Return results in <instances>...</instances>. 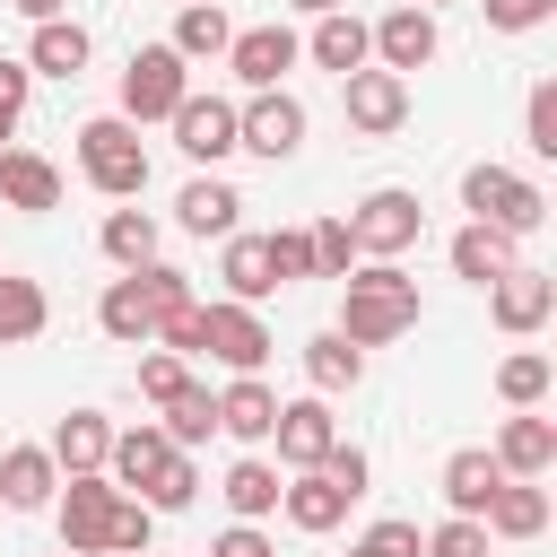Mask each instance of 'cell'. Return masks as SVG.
I'll use <instances>...</instances> for the list:
<instances>
[{"instance_id":"1","label":"cell","mask_w":557,"mask_h":557,"mask_svg":"<svg viewBox=\"0 0 557 557\" xmlns=\"http://www.w3.org/2000/svg\"><path fill=\"white\" fill-rule=\"evenodd\" d=\"M348 348H383L400 331H418V278L400 261H357L339 278V322H331Z\"/></svg>"},{"instance_id":"2","label":"cell","mask_w":557,"mask_h":557,"mask_svg":"<svg viewBox=\"0 0 557 557\" xmlns=\"http://www.w3.org/2000/svg\"><path fill=\"white\" fill-rule=\"evenodd\" d=\"M461 209H470V226H496V235H540V218H548V191L531 183V174H513V165H470L461 174Z\"/></svg>"},{"instance_id":"3","label":"cell","mask_w":557,"mask_h":557,"mask_svg":"<svg viewBox=\"0 0 557 557\" xmlns=\"http://www.w3.org/2000/svg\"><path fill=\"white\" fill-rule=\"evenodd\" d=\"M78 174H87L104 200H139V191H148V148H139V131H131L122 113L78 122Z\"/></svg>"},{"instance_id":"4","label":"cell","mask_w":557,"mask_h":557,"mask_svg":"<svg viewBox=\"0 0 557 557\" xmlns=\"http://www.w3.org/2000/svg\"><path fill=\"white\" fill-rule=\"evenodd\" d=\"M52 513H61V548H70V557H113V513H122V487H113L104 470L61 479Z\"/></svg>"},{"instance_id":"5","label":"cell","mask_w":557,"mask_h":557,"mask_svg":"<svg viewBox=\"0 0 557 557\" xmlns=\"http://www.w3.org/2000/svg\"><path fill=\"white\" fill-rule=\"evenodd\" d=\"M348 235H357V261H400V252L426 235V209H418V191L383 183V191H366V200L348 209Z\"/></svg>"},{"instance_id":"6","label":"cell","mask_w":557,"mask_h":557,"mask_svg":"<svg viewBox=\"0 0 557 557\" xmlns=\"http://www.w3.org/2000/svg\"><path fill=\"white\" fill-rule=\"evenodd\" d=\"M183 96H191V70L174 61V44H139L131 70H122V122H131V131H139V122H165Z\"/></svg>"},{"instance_id":"7","label":"cell","mask_w":557,"mask_h":557,"mask_svg":"<svg viewBox=\"0 0 557 557\" xmlns=\"http://www.w3.org/2000/svg\"><path fill=\"white\" fill-rule=\"evenodd\" d=\"M270 348H278V339H270L261 305H226V296H218V305H200V357H218L226 374H261V366H270Z\"/></svg>"},{"instance_id":"8","label":"cell","mask_w":557,"mask_h":557,"mask_svg":"<svg viewBox=\"0 0 557 557\" xmlns=\"http://www.w3.org/2000/svg\"><path fill=\"white\" fill-rule=\"evenodd\" d=\"M235 148H252V157H296L305 148V104L287 96V87H261L252 104H235Z\"/></svg>"},{"instance_id":"9","label":"cell","mask_w":557,"mask_h":557,"mask_svg":"<svg viewBox=\"0 0 557 557\" xmlns=\"http://www.w3.org/2000/svg\"><path fill=\"white\" fill-rule=\"evenodd\" d=\"M366 44H374V70L409 78V70H426V61H435V44H444V35H435V17H426V9H409V0H400V9H383V17L366 26Z\"/></svg>"},{"instance_id":"10","label":"cell","mask_w":557,"mask_h":557,"mask_svg":"<svg viewBox=\"0 0 557 557\" xmlns=\"http://www.w3.org/2000/svg\"><path fill=\"white\" fill-rule=\"evenodd\" d=\"M296 61H305V35H287L278 17H270V26H235V44H226V70H235L252 96H261V87H278Z\"/></svg>"},{"instance_id":"11","label":"cell","mask_w":557,"mask_h":557,"mask_svg":"<svg viewBox=\"0 0 557 557\" xmlns=\"http://www.w3.org/2000/svg\"><path fill=\"white\" fill-rule=\"evenodd\" d=\"M165 122H174V148H183L191 165H226V157H235V104H226V96H200V87H191Z\"/></svg>"},{"instance_id":"12","label":"cell","mask_w":557,"mask_h":557,"mask_svg":"<svg viewBox=\"0 0 557 557\" xmlns=\"http://www.w3.org/2000/svg\"><path fill=\"white\" fill-rule=\"evenodd\" d=\"M487 313H496V331H513V339H531L548 313H557V278L548 270H531V261H513L496 287H487Z\"/></svg>"},{"instance_id":"13","label":"cell","mask_w":557,"mask_h":557,"mask_svg":"<svg viewBox=\"0 0 557 557\" xmlns=\"http://www.w3.org/2000/svg\"><path fill=\"white\" fill-rule=\"evenodd\" d=\"M270 444H278V461L287 470H313L331 444H339V418H331V400H278V426H270Z\"/></svg>"},{"instance_id":"14","label":"cell","mask_w":557,"mask_h":557,"mask_svg":"<svg viewBox=\"0 0 557 557\" xmlns=\"http://www.w3.org/2000/svg\"><path fill=\"white\" fill-rule=\"evenodd\" d=\"M348 87V122L366 131V139H383V131H400L409 122V78H392V70H357V78H339Z\"/></svg>"},{"instance_id":"15","label":"cell","mask_w":557,"mask_h":557,"mask_svg":"<svg viewBox=\"0 0 557 557\" xmlns=\"http://www.w3.org/2000/svg\"><path fill=\"white\" fill-rule=\"evenodd\" d=\"M96 322H104V339H122V348H148L165 313H157V296H148V278H139V270H122V278H113V287L96 296Z\"/></svg>"},{"instance_id":"16","label":"cell","mask_w":557,"mask_h":557,"mask_svg":"<svg viewBox=\"0 0 557 557\" xmlns=\"http://www.w3.org/2000/svg\"><path fill=\"white\" fill-rule=\"evenodd\" d=\"M174 461V444L157 435V418H139V426H113V453H104V479L122 487V496H139L157 470Z\"/></svg>"},{"instance_id":"17","label":"cell","mask_w":557,"mask_h":557,"mask_svg":"<svg viewBox=\"0 0 557 557\" xmlns=\"http://www.w3.org/2000/svg\"><path fill=\"white\" fill-rule=\"evenodd\" d=\"M348 505H357V496H348V487H331L322 470H287V487H278V513H287L296 531H313V540H322V531H339V522H348Z\"/></svg>"},{"instance_id":"18","label":"cell","mask_w":557,"mask_h":557,"mask_svg":"<svg viewBox=\"0 0 557 557\" xmlns=\"http://www.w3.org/2000/svg\"><path fill=\"white\" fill-rule=\"evenodd\" d=\"M0 209H26V218L61 209V165L35 148H0Z\"/></svg>"},{"instance_id":"19","label":"cell","mask_w":557,"mask_h":557,"mask_svg":"<svg viewBox=\"0 0 557 557\" xmlns=\"http://www.w3.org/2000/svg\"><path fill=\"white\" fill-rule=\"evenodd\" d=\"M270 426H278V392H270L261 374H235V383L218 392V435H235V444H270Z\"/></svg>"},{"instance_id":"20","label":"cell","mask_w":557,"mask_h":557,"mask_svg":"<svg viewBox=\"0 0 557 557\" xmlns=\"http://www.w3.org/2000/svg\"><path fill=\"white\" fill-rule=\"evenodd\" d=\"M44 453H52V470H61V479L104 470V453H113V418H104V409H70V418L52 426V444H44Z\"/></svg>"},{"instance_id":"21","label":"cell","mask_w":557,"mask_h":557,"mask_svg":"<svg viewBox=\"0 0 557 557\" xmlns=\"http://www.w3.org/2000/svg\"><path fill=\"white\" fill-rule=\"evenodd\" d=\"M479 531H487V540H540V531H548V487H540V479H505V487L487 496Z\"/></svg>"},{"instance_id":"22","label":"cell","mask_w":557,"mask_h":557,"mask_svg":"<svg viewBox=\"0 0 557 557\" xmlns=\"http://www.w3.org/2000/svg\"><path fill=\"white\" fill-rule=\"evenodd\" d=\"M52 487H61V470H52L44 444H9V453H0V505H9V513H44Z\"/></svg>"},{"instance_id":"23","label":"cell","mask_w":557,"mask_h":557,"mask_svg":"<svg viewBox=\"0 0 557 557\" xmlns=\"http://www.w3.org/2000/svg\"><path fill=\"white\" fill-rule=\"evenodd\" d=\"M548 461H557V426L531 418V409H513L505 435H496V470L505 479H548Z\"/></svg>"},{"instance_id":"24","label":"cell","mask_w":557,"mask_h":557,"mask_svg":"<svg viewBox=\"0 0 557 557\" xmlns=\"http://www.w3.org/2000/svg\"><path fill=\"white\" fill-rule=\"evenodd\" d=\"M496 487H505V470H496V453H487V444H461V453L444 461V505H453V513H470V522H479Z\"/></svg>"},{"instance_id":"25","label":"cell","mask_w":557,"mask_h":557,"mask_svg":"<svg viewBox=\"0 0 557 557\" xmlns=\"http://www.w3.org/2000/svg\"><path fill=\"white\" fill-rule=\"evenodd\" d=\"M165 44H174V61H183V70H191V61H218V52L235 44V17H226L218 0H183V17H174V35H165Z\"/></svg>"},{"instance_id":"26","label":"cell","mask_w":557,"mask_h":557,"mask_svg":"<svg viewBox=\"0 0 557 557\" xmlns=\"http://www.w3.org/2000/svg\"><path fill=\"white\" fill-rule=\"evenodd\" d=\"M305 52H313L322 70H339V78H357V70L374 61V44H366V17H348V9H331V17H313V35H305Z\"/></svg>"},{"instance_id":"27","label":"cell","mask_w":557,"mask_h":557,"mask_svg":"<svg viewBox=\"0 0 557 557\" xmlns=\"http://www.w3.org/2000/svg\"><path fill=\"white\" fill-rule=\"evenodd\" d=\"M218 278H226V305H261V296H278V270H270V244H261V235H226Z\"/></svg>"},{"instance_id":"28","label":"cell","mask_w":557,"mask_h":557,"mask_svg":"<svg viewBox=\"0 0 557 557\" xmlns=\"http://www.w3.org/2000/svg\"><path fill=\"white\" fill-rule=\"evenodd\" d=\"M305 383H313V400L357 392V383H366V348H348L339 331H313V339H305Z\"/></svg>"},{"instance_id":"29","label":"cell","mask_w":557,"mask_h":557,"mask_svg":"<svg viewBox=\"0 0 557 557\" xmlns=\"http://www.w3.org/2000/svg\"><path fill=\"white\" fill-rule=\"evenodd\" d=\"M44 322H52V296H44V278H17V270H0V348H26V339H44Z\"/></svg>"},{"instance_id":"30","label":"cell","mask_w":557,"mask_h":557,"mask_svg":"<svg viewBox=\"0 0 557 557\" xmlns=\"http://www.w3.org/2000/svg\"><path fill=\"white\" fill-rule=\"evenodd\" d=\"M87 52H96V44H87V26H78V17H52V26H35L26 70H35V78H78V70H87Z\"/></svg>"},{"instance_id":"31","label":"cell","mask_w":557,"mask_h":557,"mask_svg":"<svg viewBox=\"0 0 557 557\" xmlns=\"http://www.w3.org/2000/svg\"><path fill=\"white\" fill-rule=\"evenodd\" d=\"M235 209H244V200H235V183H218V174H191L183 200H174V218H183L191 235H218V244L235 235Z\"/></svg>"},{"instance_id":"32","label":"cell","mask_w":557,"mask_h":557,"mask_svg":"<svg viewBox=\"0 0 557 557\" xmlns=\"http://www.w3.org/2000/svg\"><path fill=\"white\" fill-rule=\"evenodd\" d=\"M513 261H522V252H513V235H496V226H461V235H453V278H470V287H496Z\"/></svg>"},{"instance_id":"33","label":"cell","mask_w":557,"mask_h":557,"mask_svg":"<svg viewBox=\"0 0 557 557\" xmlns=\"http://www.w3.org/2000/svg\"><path fill=\"white\" fill-rule=\"evenodd\" d=\"M157 435H165L174 453H191V444H209V435H218V392H209V383H183V392L165 400V418H157Z\"/></svg>"},{"instance_id":"34","label":"cell","mask_w":557,"mask_h":557,"mask_svg":"<svg viewBox=\"0 0 557 557\" xmlns=\"http://www.w3.org/2000/svg\"><path fill=\"white\" fill-rule=\"evenodd\" d=\"M278 461H261V453H244L235 470H226V505H235V522H261V513H278Z\"/></svg>"},{"instance_id":"35","label":"cell","mask_w":557,"mask_h":557,"mask_svg":"<svg viewBox=\"0 0 557 557\" xmlns=\"http://www.w3.org/2000/svg\"><path fill=\"white\" fill-rule=\"evenodd\" d=\"M104 261L113 270H148L157 261V218L148 209H113L104 218Z\"/></svg>"},{"instance_id":"36","label":"cell","mask_w":557,"mask_h":557,"mask_svg":"<svg viewBox=\"0 0 557 557\" xmlns=\"http://www.w3.org/2000/svg\"><path fill=\"white\" fill-rule=\"evenodd\" d=\"M548 383H557V366H548L540 348H513V357L496 366V392H505L513 409H540V400H548Z\"/></svg>"},{"instance_id":"37","label":"cell","mask_w":557,"mask_h":557,"mask_svg":"<svg viewBox=\"0 0 557 557\" xmlns=\"http://www.w3.org/2000/svg\"><path fill=\"white\" fill-rule=\"evenodd\" d=\"M305 244H313V278H348V270H357V235H348V218H313Z\"/></svg>"},{"instance_id":"38","label":"cell","mask_w":557,"mask_h":557,"mask_svg":"<svg viewBox=\"0 0 557 557\" xmlns=\"http://www.w3.org/2000/svg\"><path fill=\"white\" fill-rule=\"evenodd\" d=\"M191 496H200V470H191V453H174V461H165V470L139 487V505H148V513H183Z\"/></svg>"},{"instance_id":"39","label":"cell","mask_w":557,"mask_h":557,"mask_svg":"<svg viewBox=\"0 0 557 557\" xmlns=\"http://www.w3.org/2000/svg\"><path fill=\"white\" fill-rule=\"evenodd\" d=\"M522 148H531V157H557V78H540V87L522 96Z\"/></svg>"},{"instance_id":"40","label":"cell","mask_w":557,"mask_h":557,"mask_svg":"<svg viewBox=\"0 0 557 557\" xmlns=\"http://www.w3.org/2000/svg\"><path fill=\"white\" fill-rule=\"evenodd\" d=\"M418 557H487V531H479L470 513H453V522H435V531L418 540Z\"/></svg>"},{"instance_id":"41","label":"cell","mask_w":557,"mask_h":557,"mask_svg":"<svg viewBox=\"0 0 557 557\" xmlns=\"http://www.w3.org/2000/svg\"><path fill=\"white\" fill-rule=\"evenodd\" d=\"M261 244H270V270H278V287L313 278V244H305V226H278V235H261Z\"/></svg>"},{"instance_id":"42","label":"cell","mask_w":557,"mask_h":557,"mask_svg":"<svg viewBox=\"0 0 557 557\" xmlns=\"http://www.w3.org/2000/svg\"><path fill=\"white\" fill-rule=\"evenodd\" d=\"M183 383H200V374H191V366H183V357H165V348H157V357H139V392H148V400H157V409H165V400H174V392H183Z\"/></svg>"},{"instance_id":"43","label":"cell","mask_w":557,"mask_h":557,"mask_svg":"<svg viewBox=\"0 0 557 557\" xmlns=\"http://www.w3.org/2000/svg\"><path fill=\"white\" fill-rule=\"evenodd\" d=\"M313 470H322V479H331V487H348V496H366V479H374V461H366V453H357V444H331V453H322V461H313Z\"/></svg>"},{"instance_id":"44","label":"cell","mask_w":557,"mask_h":557,"mask_svg":"<svg viewBox=\"0 0 557 557\" xmlns=\"http://www.w3.org/2000/svg\"><path fill=\"white\" fill-rule=\"evenodd\" d=\"M557 17V0H487V26L496 35H531V26H548Z\"/></svg>"},{"instance_id":"45","label":"cell","mask_w":557,"mask_h":557,"mask_svg":"<svg viewBox=\"0 0 557 557\" xmlns=\"http://www.w3.org/2000/svg\"><path fill=\"white\" fill-rule=\"evenodd\" d=\"M148 531H157V513H148L139 496H122V513H113V557H139V548H148Z\"/></svg>"},{"instance_id":"46","label":"cell","mask_w":557,"mask_h":557,"mask_svg":"<svg viewBox=\"0 0 557 557\" xmlns=\"http://www.w3.org/2000/svg\"><path fill=\"white\" fill-rule=\"evenodd\" d=\"M348 557H418V522H374Z\"/></svg>"},{"instance_id":"47","label":"cell","mask_w":557,"mask_h":557,"mask_svg":"<svg viewBox=\"0 0 557 557\" xmlns=\"http://www.w3.org/2000/svg\"><path fill=\"white\" fill-rule=\"evenodd\" d=\"M209 557H278V548H270L252 522H235V531H218V540H209Z\"/></svg>"},{"instance_id":"48","label":"cell","mask_w":557,"mask_h":557,"mask_svg":"<svg viewBox=\"0 0 557 557\" xmlns=\"http://www.w3.org/2000/svg\"><path fill=\"white\" fill-rule=\"evenodd\" d=\"M26 87H35V70L26 61H0V113H26Z\"/></svg>"},{"instance_id":"49","label":"cell","mask_w":557,"mask_h":557,"mask_svg":"<svg viewBox=\"0 0 557 557\" xmlns=\"http://www.w3.org/2000/svg\"><path fill=\"white\" fill-rule=\"evenodd\" d=\"M9 9H17V17H26V26H52V17H61V9H70V0H9Z\"/></svg>"},{"instance_id":"50","label":"cell","mask_w":557,"mask_h":557,"mask_svg":"<svg viewBox=\"0 0 557 557\" xmlns=\"http://www.w3.org/2000/svg\"><path fill=\"white\" fill-rule=\"evenodd\" d=\"M287 9H305V17H331V9H348V0H287Z\"/></svg>"},{"instance_id":"51","label":"cell","mask_w":557,"mask_h":557,"mask_svg":"<svg viewBox=\"0 0 557 557\" xmlns=\"http://www.w3.org/2000/svg\"><path fill=\"white\" fill-rule=\"evenodd\" d=\"M9 131H17V113H0V148H9Z\"/></svg>"},{"instance_id":"52","label":"cell","mask_w":557,"mask_h":557,"mask_svg":"<svg viewBox=\"0 0 557 557\" xmlns=\"http://www.w3.org/2000/svg\"><path fill=\"white\" fill-rule=\"evenodd\" d=\"M409 9H426V17H435V9H444V0H409Z\"/></svg>"},{"instance_id":"53","label":"cell","mask_w":557,"mask_h":557,"mask_svg":"<svg viewBox=\"0 0 557 557\" xmlns=\"http://www.w3.org/2000/svg\"><path fill=\"white\" fill-rule=\"evenodd\" d=\"M139 557H157V548H139Z\"/></svg>"}]
</instances>
